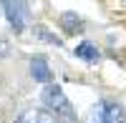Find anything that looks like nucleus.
<instances>
[{
    "label": "nucleus",
    "instance_id": "20e7f679",
    "mask_svg": "<svg viewBox=\"0 0 126 123\" xmlns=\"http://www.w3.org/2000/svg\"><path fill=\"white\" fill-rule=\"evenodd\" d=\"M103 121L106 123H126V108L119 100H103Z\"/></svg>",
    "mask_w": 126,
    "mask_h": 123
},
{
    "label": "nucleus",
    "instance_id": "423d86ee",
    "mask_svg": "<svg viewBox=\"0 0 126 123\" xmlns=\"http://www.w3.org/2000/svg\"><path fill=\"white\" fill-rule=\"evenodd\" d=\"M15 123H53V118L40 108H28L15 118Z\"/></svg>",
    "mask_w": 126,
    "mask_h": 123
},
{
    "label": "nucleus",
    "instance_id": "7ed1b4c3",
    "mask_svg": "<svg viewBox=\"0 0 126 123\" xmlns=\"http://www.w3.org/2000/svg\"><path fill=\"white\" fill-rule=\"evenodd\" d=\"M30 75L35 78V83H50V80H53L50 68H48V60L43 55H33L30 58Z\"/></svg>",
    "mask_w": 126,
    "mask_h": 123
},
{
    "label": "nucleus",
    "instance_id": "0eeeda50",
    "mask_svg": "<svg viewBox=\"0 0 126 123\" xmlns=\"http://www.w3.org/2000/svg\"><path fill=\"white\" fill-rule=\"evenodd\" d=\"M61 25H63L66 33L76 35V33H81V30H83V20H81L76 13H63V15H61Z\"/></svg>",
    "mask_w": 126,
    "mask_h": 123
},
{
    "label": "nucleus",
    "instance_id": "39448f33",
    "mask_svg": "<svg viewBox=\"0 0 126 123\" xmlns=\"http://www.w3.org/2000/svg\"><path fill=\"white\" fill-rule=\"evenodd\" d=\"M73 53H76V58H81L83 63H98V58H101L96 43H91V40H83L81 45H76Z\"/></svg>",
    "mask_w": 126,
    "mask_h": 123
},
{
    "label": "nucleus",
    "instance_id": "f257e3e1",
    "mask_svg": "<svg viewBox=\"0 0 126 123\" xmlns=\"http://www.w3.org/2000/svg\"><path fill=\"white\" fill-rule=\"evenodd\" d=\"M43 103L48 106V111H53L56 116H63V118H73L76 116L68 96L63 93V88L58 83H53V80L46 83V88H43Z\"/></svg>",
    "mask_w": 126,
    "mask_h": 123
},
{
    "label": "nucleus",
    "instance_id": "f03ea898",
    "mask_svg": "<svg viewBox=\"0 0 126 123\" xmlns=\"http://www.w3.org/2000/svg\"><path fill=\"white\" fill-rule=\"evenodd\" d=\"M0 5H3V13L8 18L10 28L15 30V33H23L25 30V8L20 0H0Z\"/></svg>",
    "mask_w": 126,
    "mask_h": 123
},
{
    "label": "nucleus",
    "instance_id": "6e6552de",
    "mask_svg": "<svg viewBox=\"0 0 126 123\" xmlns=\"http://www.w3.org/2000/svg\"><path fill=\"white\" fill-rule=\"evenodd\" d=\"M83 123H106L103 121V100H98L96 106H91V111L86 113Z\"/></svg>",
    "mask_w": 126,
    "mask_h": 123
},
{
    "label": "nucleus",
    "instance_id": "1a4fd4ad",
    "mask_svg": "<svg viewBox=\"0 0 126 123\" xmlns=\"http://www.w3.org/2000/svg\"><path fill=\"white\" fill-rule=\"evenodd\" d=\"M33 35L38 38V40H43V43H50V45H63L61 43V38H56L50 30H46V28H35L33 30Z\"/></svg>",
    "mask_w": 126,
    "mask_h": 123
},
{
    "label": "nucleus",
    "instance_id": "9d476101",
    "mask_svg": "<svg viewBox=\"0 0 126 123\" xmlns=\"http://www.w3.org/2000/svg\"><path fill=\"white\" fill-rule=\"evenodd\" d=\"M3 55H8V43L0 40V58H3Z\"/></svg>",
    "mask_w": 126,
    "mask_h": 123
}]
</instances>
